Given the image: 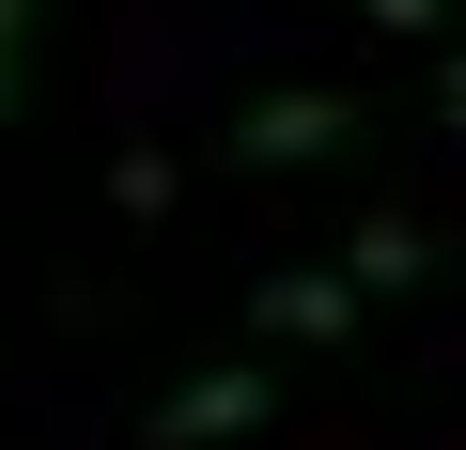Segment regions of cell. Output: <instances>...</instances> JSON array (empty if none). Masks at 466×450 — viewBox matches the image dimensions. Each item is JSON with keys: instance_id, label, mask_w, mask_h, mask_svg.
I'll use <instances>...</instances> for the list:
<instances>
[{"instance_id": "cell-2", "label": "cell", "mask_w": 466, "mask_h": 450, "mask_svg": "<svg viewBox=\"0 0 466 450\" xmlns=\"http://www.w3.org/2000/svg\"><path fill=\"white\" fill-rule=\"evenodd\" d=\"M265 419H280V373H265V357H218V373H187V388L140 404L156 450H218V435H265Z\"/></svg>"}, {"instance_id": "cell-1", "label": "cell", "mask_w": 466, "mask_h": 450, "mask_svg": "<svg viewBox=\"0 0 466 450\" xmlns=\"http://www.w3.org/2000/svg\"><path fill=\"white\" fill-rule=\"evenodd\" d=\"M358 140H373V109L327 94V78H280V94H249V109L218 125L233 171H327V155H358Z\"/></svg>"}, {"instance_id": "cell-4", "label": "cell", "mask_w": 466, "mask_h": 450, "mask_svg": "<svg viewBox=\"0 0 466 450\" xmlns=\"http://www.w3.org/2000/svg\"><path fill=\"white\" fill-rule=\"evenodd\" d=\"M342 280L358 295H420L435 280V234H420V217H358V234H342Z\"/></svg>"}, {"instance_id": "cell-6", "label": "cell", "mask_w": 466, "mask_h": 450, "mask_svg": "<svg viewBox=\"0 0 466 450\" xmlns=\"http://www.w3.org/2000/svg\"><path fill=\"white\" fill-rule=\"evenodd\" d=\"M109 202H125V217H156V202H171V155H156V140H140V155H109Z\"/></svg>"}, {"instance_id": "cell-3", "label": "cell", "mask_w": 466, "mask_h": 450, "mask_svg": "<svg viewBox=\"0 0 466 450\" xmlns=\"http://www.w3.org/2000/svg\"><path fill=\"white\" fill-rule=\"evenodd\" d=\"M249 326L265 342H358V280L342 265H280V280H249Z\"/></svg>"}, {"instance_id": "cell-7", "label": "cell", "mask_w": 466, "mask_h": 450, "mask_svg": "<svg viewBox=\"0 0 466 450\" xmlns=\"http://www.w3.org/2000/svg\"><path fill=\"white\" fill-rule=\"evenodd\" d=\"M358 32H404V47H435V32H451V0H358Z\"/></svg>"}, {"instance_id": "cell-5", "label": "cell", "mask_w": 466, "mask_h": 450, "mask_svg": "<svg viewBox=\"0 0 466 450\" xmlns=\"http://www.w3.org/2000/svg\"><path fill=\"white\" fill-rule=\"evenodd\" d=\"M32 78H47V0H0V125H32Z\"/></svg>"}, {"instance_id": "cell-8", "label": "cell", "mask_w": 466, "mask_h": 450, "mask_svg": "<svg viewBox=\"0 0 466 450\" xmlns=\"http://www.w3.org/2000/svg\"><path fill=\"white\" fill-rule=\"evenodd\" d=\"M435 109H451V125H466V63H435Z\"/></svg>"}]
</instances>
